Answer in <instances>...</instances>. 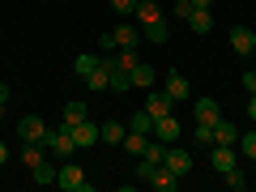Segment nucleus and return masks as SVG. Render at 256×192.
I'll return each mask as SVG.
<instances>
[{
    "label": "nucleus",
    "instance_id": "obj_1",
    "mask_svg": "<svg viewBox=\"0 0 256 192\" xmlns=\"http://www.w3.org/2000/svg\"><path fill=\"white\" fill-rule=\"evenodd\" d=\"M43 146H47V154H52L56 162H64V158L77 150V141H73V132H68V128H47Z\"/></svg>",
    "mask_w": 256,
    "mask_h": 192
},
{
    "label": "nucleus",
    "instance_id": "obj_2",
    "mask_svg": "<svg viewBox=\"0 0 256 192\" xmlns=\"http://www.w3.org/2000/svg\"><path fill=\"white\" fill-rule=\"evenodd\" d=\"M56 184H60L64 192H90L94 184L86 180V171L82 166H73V162H60V175H56Z\"/></svg>",
    "mask_w": 256,
    "mask_h": 192
},
{
    "label": "nucleus",
    "instance_id": "obj_3",
    "mask_svg": "<svg viewBox=\"0 0 256 192\" xmlns=\"http://www.w3.org/2000/svg\"><path fill=\"white\" fill-rule=\"evenodd\" d=\"M162 166H166V171H175L180 180H188V175H192V154H188V150H180V146H166Z\"/></svg>",
    "mask_w": 256,
    "mask_h": 192
},
{
    "label": "nucleus",
    "instance_id": "obj_4",
    "mask_svg": "<svg viewBox=\"0 0 256 192\" xmlns=\"http://www.w3.org/2000/svg\"><path fill=\"white\" fill-rule=\"evenodd\" d=\"M154 137H158V141H166V146H175V141L184 137L180 120H175V116H158V120H154Z\"/></svg>",
    "mask_w": 256,
    "mask_h": 192
},
{
    "label": "nucleus",
    "instance_id": "obj_5",
    "mask_svg": "<svg viewBox=\"0 0 256 192\" xmlns=\"http://www.w3.org/2000/svg\"><path fill=\"white\" fill-rule=\"evenodd\" d=\"M18 137H22V141H43V137H47V124H43L38 116H22V120H18Z\"/></svg>",
    "mask_w": 256,
    "mask_h": 192
},
{
    "label": "nucleus",
    "instance_id": "obj_6",
    "mask_svg": "<svg viewBox=\"0 0 256 192\" xmlns=\"http://www.w3.org/2000/svg\"><path fill=\"white\" fill-rule=\"evenodd\" d=\"M171 107H175V98H171V94H166V90H154V86H150V98H146V111H150V116H171Z\"/></svg>",
    "mask_w": 256,
    "mask_h": 192
},
{
    "label": "nucleus",
    "instance_id": "obj_7",
    "mask_svg": "<svg viewBox=\"0 0 256 192\" xmlns=\"http://www.w3.org/2000/svg\"><path fill=\"white\" fill-rule=\"evenodd\" d=\"M146 184H150V188H158V192H175V188H180V175L166 171V166H154V171L146 175Z\"/></svg>",
    "mask_w": 256,
    "mask_h": 192
},
{
    "label": "nucleus",
    "instance_id": "obj_8",
    "mask_svg": "<svg viewBox=\"0 0 256 192\" xmlns=\"http://www.w3.org/2000/svg\"><path fill=\"white\" fill-rule=\"evenodd\" d=\"M56 175H60V162H56V158H43L38 166H30V180H34L38 188H47V184H56Z\"/></svg>",
    "mask_w": 256,
    "mask_h": 192
},
{
    "label": "nucleus",
    "instance_id": "obj_9",
    "mask_svg": "<svg viewBox=\"0 0 256 192\" xmlns=\"http://www.w3.org/2000/svg\"><path fill=\"white\" fill-rule=\"evenodd\" d=\"M230 47H235L239 56H252V52H256V30L235 26V30H230Z\"/></svg>",
    "mask_w": 256,
    "mask_h": 192
},
{
    "label": "nucleus",
    "instance_id": "obj_10",
    "mask_svg": "<svg viewBox=\"0 0 256 192\" xmlns=\"http://www.w3.org/2000/svg\"><path fill=\"white\" fill-rule=\"evenodd\" d=\"M111 38H116V52H120V47H128V52H137V43H141L137 26H128V22H120V26L111 30Z\"/></svg>",
    "mask_w": 256,
    "mask_h": 192
},
{
    "label": "nucleus",
    "instance_id": "obj_11",
    "mask_svg": "<svg viewBox=\"0 0 256 192\" xmlns=\"http://www.w3.org/2000/svg\"><path fill=\"white\" fill-rule=\"evenodd\" d=\"M210 162H214V171H218V175H226L230 166H235V146H214L210 150Z\"/></svg>",
    "mask_w": 256,
    "mask_h": 192
},
{
    "label": "nucleus",
    "instance_id": "obj_12",
    "mask_svg": "<svg viewBox=\"0 0 256 192\" xmlns=\"http://www.w3.org/2000/svg\"><path fill=\"white\" fill-rule=\"evenodd\" d=\"M68 132H73L77 150H86V146H94V141H98V124H94V120H82V124L68 128Z\"/></svg>",
    "mask_w": 256,
    "mask_h": 192
},
{
    "label": "nucleus",
    "instance_id": "obj_13",
    "mask_svg": "<svg viewBox=\"0 0 256 192\" xmlns=\"http://www.w3.org/2000/svg\"><path fill=\"white\" fill-rule=\"evenodd\" d=\"M162 90L171 94L175 102H184V98H188V94H192V90H188V77H184V73H166V82H162Z\"/></svg>",
    "mask_w": 256,
    "mask_h": 192
},
{
    "label": "nucleus",
    "instance_id": "obj_14",
    "mask_svg": "<svg viewBox=\"0 0 256 192\" xmlns=\"http://www.w3.org/2000/svg\"><path fill=\"white\" fill-rule=\"evenodd\" d=\"M239 141V128L230 120H214V146H235Z\"/></svg>",
    "mask_w": 256,
    "mask_h": 192
},
{
    "label": "nucleus",
    "instance_id": "obj_15",
    "mask_svg": "<svg viewBox=\"0 0 256 192\" xmlns=\"http://www.w3.org/2000/svg\"><path fill=\"white\" fill-rule=\"evenodd\" d=\"M184 22L192 26V34H210V30H214V13H210V9H192Z\"/></svg>",
    "mask_w": 256,
    "mask_h": 192
},
{
    "label": "nucleus",
    "instance_id": "obj_16",
    "mask_svg": "<svg viewBox=\"0 0 256 192\" xmlns=\"http://www.w3.org/2000/svg\"><path fill=\"white\" fill-rule=\"evenodd\" d=\"M98 141H107V146H124V124H120V120L98 124Z\"/></svg>",
    "mask_w": 256,
    "mask_h": 192
},
{
    "label": "nucleus",
    "instance_id": "obj_17",
    "mask_svg": "<svg viewBox=\"0 0 256 192\" xmlns=\"http://www.w3.org/2000/svg\"><path fill=\"white\" fill-rule=\"evenodd\" d=\"M214 120H222L218 102L214 98H196V124H214Z\"/></svg>",
    "mask_w": 256,
    "mask_h": 192
},
{
    "label": "nucleus",
    "instance_id": "obj_18",
    "mask_svg": "<svg viewBox=\"0 0 256 192\" xmlns=\"http://www.w3.org/2000/svg\"><path fill=\"white\" fill-rule=\"evenodd\" d=\"M146 146H150V132H132V128H128V132H124V150H128V154H146Z\"/></svg>",
    "mask_w": 256,
    "mask_h": 192
},
{
    "label": "nucleus",
    "instance_id": "obj_19",
    "mask_svg": "<svg viewBox=\"0 0 256 192\" xmlns=\"http://www.w3.org/2000/svg\"><path fill=\"white\" fill-rule=\"evenodd\" d=\"M82 120H86V102H68L64 116H60V128H77Z\"/></svg>",
    "mask_w": 256,
    "mask_h": 192
},
{
    "label": "nucleus",
    "instance_id": "obj_20",
    "mask_svg": "<svg viewBox=\"0 0 256 192\" xmlns=\"http://www.w3.org/2000/svg\"><path fill=\"white\" fill-rule=\"evenodd\" d=\"M158 82V73H154V64H137L132 68V86H141V90H150V86Z\"/></svg>",
    "mask_w": 256,
    "mask_h": 192
},
{
    "label": "nucleus",
    "instance_id": "obj_21",
    "mask_svg": "<svg viewBox=\"0 0 256 192\" xmlns=\"http://www.w3.org/2000/svg\"><path fill=\"white\" fill-rule=\"evenodd\" d=\"M128 128H132V132H154V116H150V111H137V116L128 120Z\"/></svg>",
    "mask_w": 256,
    "mask_h": 192
},
{
    "label": "nucleus",
    "instance_id": "obj_22",
    "mask_svg": "<svg viewBox=\"0 0 256 192\" xmlns=\"http://www.w3.org/2000/svg\"><path fill=\"white\" fill-rule=\"evenodd\" d=\"M222 180H226V188H230V192H244V188H248V175L239 171V166H230V171L222 175Z\"/></svg>",
    "mask_w": 256,
    "mask_h": 192
},
{
    "label": "nucleus",
    "instance_id": "obj_23",
    "mask_svg": "<svg viewBox=\"0 0 256 192\" xmlns=\"http://www.w3.org/2000/svg\"><path fill=\"white\" fill-rule=\"evenodd\" d=\"M235 146H239V154H248V158H256V132H248V137H239Z\"/></svg>",
    "mask_w": 256,
    "mask_h": 192
},
{
    "label": "nucleus",
    "instance_id": "obj_24",
    "mask_svg": "<svg viewBox=\"0 0 256 192\" xmlns=\"http://www.w3.org/2000/svg\"><path fill=\"white\" fill-rule=\"evenodd\" d=\"M137 4H141V0H111V9H116L120 18H128V13H137Z\"/></svg>",
    "mask_w": 256,
    "mask_h": 192
},
{
    "label": "nucleus",
    "instance_id": "obj_25",
    "mask_svg": "<svg viewBox=\"0 0 256 192\" xmlns=\"http://www.w3.org/2000/svg\"><path fill=\"white\" fill-rule=\"evenodd\" d=\"M196 146H214V124H196Z\"/></svg>",
    "mask_w": 256,
    "mask_h": 192
},
{
    "label": "nucleus",
    "instance_id": "obj_26",
    "mask_svg": "<svg viewBox=\"0 0 256 192\" xmlns=\"http://www.w3.org/2000/svg\"><path fill=\"white\" fill-rule=\"evenodd\" d=\"M171 9H175V18H188V13H192V9H196V4H192V0H175Z\"/></svg>",
    "mask_w": 256,
    "mask_h": 192
},
{
    "label": "nucleus",
    "instance_id": "obj_27",
    "mask_svg": "<svg viewBox=\"0 0 256 192\" xmlns=\"http://www.w3.org/2000/svg\"><path fill=\"white\" fill-rule=\"evenodd\" d=\"M244 90H248V94H256V73H244Z\"/></svg>",
    "mask_w": 256,
    "mask_h": 192
},
{
    "label": "nucleus",
    "instance_id": "obj_28",
    "mask_svg": "<svg viewBox=\"0 0 256 192\" xmlns=\"http://www.w3.org/2000/svg\"><path fill=\"white\" fill-rule=\"evenodd\" d=\"M248 120L256 124V94H248Z\"/></svg>",
    "mask_w": 256,
    "mask_h": 192
},
{
    "label": "nucleus",
    "instance_id": "obj_29",
    "mask_svg": "<svg viewBox=\"0 0 256 192\" xmlns=\"http://www.w3.org/2000/svg\"><path fill=\"white\" fill-rule=\"evenodd\" d=\"M192 4H196V9H214V4H218V0H192Z\"/></svg>",
    "mask_w": 256,
    "mask_h": 192
},
{
    "label": "nucleus",
    "instance_id": "obj_30",
    "mask_svg": "<svg viewBox=\"0 0 256 192\" xmlns=\"http://www.w3.org/2000/svg\"><path fill=\"white\" fill-rule=\"evenodd\" d=\"M9 162V146H4V141H0V166Z\"/></svg>",
    "mask_w": 256,
    "mask_h": 192
},
{
    "label": "nucleus",
    "instance_id": "obj_31",
    "mask_svg": "<svg viewBox=\"0 0 256 192\" xmlns=\"http://www.w3.org/2000/svg\"><path fill=\"white\" fill-rule=\"evenodd\" d=\"M4 102H9V86H0V107H4Z\"/></svg>",
    "mask_w": 256,
    "mask_h": 192
}]
</instances>
